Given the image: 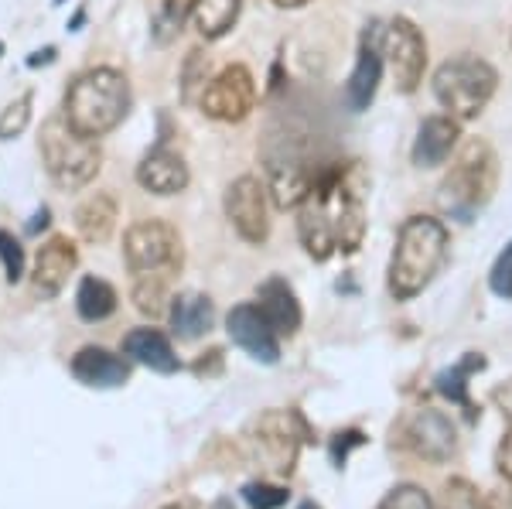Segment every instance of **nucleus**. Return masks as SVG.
Listing matches in <instances>:
<instances>
[{"label": "nucleus", "instance_id": "1", "mask_svg": "<svg viewBox=\"0 0 512 509\" xmlns=\"http://www.w3.org/2000/svg\"><path fill=\"white\" fill-rule=\"evenodd\" d=\"M366 226V168L359 161L321 171L311 195L297 205V240L318 264L335 253H359Z\"/></svg>", "mask_w": 512, "mask_h": 509}, {"label": "nucleus", "instance_id": "2", "mask_svg": "<svg viewBox=\"0 0 512 509\" xmlns=\"http://www.w3.org/2000/svg\"><path fill=\"white\" fill-rule=\"evenodd\" d=\"M130 106H134V93H130V79L120 69L99 65L76 76L69 89H65L62 117L79 130L82 137L113 134L123 120H127Z\"/></svg>", "mask_w": 512, "mask_h": 509}, {"label": "nucleus", "instance_id": "3", "mask_svg": "<svg viewBox=\"0 0 512 509\" xmlns=\"http://www.w3.org/2000/svg\"><path fill=\"white\" fill-rule=\"evenodd\" d=\"M448 226L434 216H410L396 233V246L390 257V294L396 301H410L437 277V270L448 260Z\"/></svg>", "mask_w": 512, "mask_h": 509}, {"label": "nucleus", "instance_id": "4", "mask_svg": "<svg viewBox=\"0 0 512 509\" xmlns=\"http://www.w3.org/2000/svg\"><path fill=\"white\" fill-rule=\"evenodd\" d=\"M495 182H499V161L495 151L485 141L472 137L458 151L451 171L437 185V205L444 216L458 219V223H472L475 212L492 199Z\"/></svg>", "mask_w": 512, "mask_h": 509}, {"label": "nucleus", "instance_id": "5", "mask_svg": "<svg viewBox=\"0 0 512 509\" xmlns=\"http://www.w3.org/2000/svg\"><path fill=\"white\" fill-rule=\"evenodd\" d=\"M38 154L48 178L65 192L86 188L103 168V147L93 137H82L65 117H48L38 134Z\"/></svg>", "mask_w": 512, "mask_h": 509}, {"label": "nucleus", "instance_id": "6", "mask_svg": "<svg viewBox=\"0 0 512 509\" xmlns=\"http://www.w3.org/2000/svg\"><path fill=\"white\" fill-rule=\"evenodd\" d=\"M431 86L448 117L465 123L482 117V110L492 103L495 89H499V72L478 55H458V59L437 65Z\"/></svg>", "mask_w": 512, "mask_h": 509}, {"label": "nucleus", "instance_id": "7", "mask_svg": "<svg viewBox=\"0 0 512 509\" xmlns=\"http://www.w3.org/2000/svg\"><path fill=\"white\" fill-rule=\"evenodd\" d=\"M304 438H308V424L297 410H267L246 431V448L253 462L270 475H291Z\"/></svg>", "mask_w": 512, "mask_h": 509}, {"label": "nucleus", "instance_id": "8", "mask_svg": "<svg viewBox=\"0 0 512 509\" xmlns=\"http://www.w3.org/2000/svg\"><path fill=\"white\" fill-rule=\"evenodd\" d=\"M263 164H267L270 202L277 209H297L311 195V188H315L321 175L291 137H270L267 147H263Z\"/></svg>", "mask_w": 512, "mask_h": 509}, {"label": "nucleus", "instance_id": "9", "mask_svg": "<svg viewBox=\"0 0 512 509\" xmlns=\"http://www.w3.org/2000/svg\"><path fill=\"white\" fill-rule=\"evenodd\" d=\"M123 264L130 274H171L181 267V236L164 219H140L123 233Z\"/></svg>", "mask_w": 512, "mask_h": 509}, {"label": "nucleus", "instance_id": "10", "mask_svg": "<svg viewBox=\"0 0 512 509\" xmlns=\"http://www.w3.org/2000/svg\"><path fill=\"white\" fill-rule=\"evenodd\" d=\"M383 59L400 93H417L427 72V41L424 31L410 18H393L383 28Z\"/></svg>", "mask_w": 512, "mask_h": 509}, {"label": "nucleus", "instance_id": "11", "mask_svg": "<svg viewBox=\"0 0 512 509\" xmlns=\"http://www.w3.org/2000/svg\"><path fill=\"white\" fill-rule=\"evenodd\" d=\"M270 192L267 182H260L256 175H239L233 185L226 188V199H222V209H226L229 226L239 233V240L260 246L267 243L270 236Z\"/></svg>", "mask_w": 512, "mask_h": 509}, {"label": "nucleus", "instance_id": "12", "mask_svg": "<svg viewBox=\"0 0 512 509\" xmlns=\"http://www.w3.org/2000/svg\"><path fill=\"white\" fill-rule=\"evenodd\" d=\"M202 113L209 120H219V123H239L253 113L256 106V79L246 65H226L222 72H216L202 96Z\"/></svg>", "mask_w": 512, "mask_h": 509}, {"label": "nucleus", "instance_id": "13", "mask_svg": "<svg viewBox=\"0 0 512 509\" xmlns=\"http://www.w3.org/2000/svg\"><path fill=\"white\" fill-rule=\"evenodd\" d=\"M383 24L369 21L362 28L359 38V52H355V65L349 72V82H345V103H349L352 113L369 110V103L376 100L379 79H383Z\"/></svg>", "mask_w": 512, "mask_h": 509}, {"label": "nucleus", "instance_id": "14", "mask_svg": "<svg viewBox=\"0 0 512 509\" xmlns=\"http://www.w3.org/2000/svg\"><path fill=\"white\" fill-rule=\"evenodd\" d=\"M226 328H229V339H233L246 356H253L256 363L274 366L280 359V335L274 332V325L263 318L256 301H246V305H236L229 311Z\"/></svg>", "mask_w": 512, "mask_h": 509}, {"label": "nucleus", "instance_id": "15", "mask_svg": "<svg viewBox=\"0 0 512 509\" xmlns=\"http://www.w3.org/2000/svg\"><path fill=\"white\" fill-rule=\"evenodd\" d=\"M79 267V250L69 236L55 233L38 246L35 270H31V287L41 301H52L62 294V287L69 284L72 270Z\"/></svg>", "mask_w": 512, "mask_h": 509}, {"label": "nucleus", "instance_id": "16", "mask_svg": "<svg viewBox=\"0 0 512 509\" xmlns=\"http://www.w3.org/2000/svg\"><path fill=\"white\" fill-rule=\"evenodd\" d=\"M403 438H407V445L414 448L424 462H434V465L448 462L454 451H458V431H454L451 417L434 407L417 410L407 421V428H403Z\"/></svg>", "mask_w": 512, "mask_h": 509}, {"label": "nucleus", "instance_id": "17", "mask_svg": "<svg viewBox=\"0 0 512 509\" xmlns=\"http://www.w3.org/2000/svg\"><path fill=\"white\" fill-rule=\"evenodd\" d=\"M188 182H192V175H188V164L181 158L178 151H171V147H154L151 154H144L137 164V185L144 188V192L151 195H161V199H168V195H178L185 192Z\"/></svg>", "mask_w": 512, "mask_h": 509}, {"label": "nucleus", "instance_id": "18", "mask_svg": "<svg viewBox=\"0 0 512 509\" xmlns=\"http://www.w3.org/2000/svg\"><path fill=\"white\" fill-rule=\"evenodd\" d=\"M69 369L82 387H93V390H117L130 380V359L117 356V352L103 346H82L72 356Z\"/></svg>", "mask_w": 512, "mask_h": 509}, {"label": "nucleus", "instance_id": "19", "mask_svg": "<svg viewBox=\"0 0 512 509\" xmlns=\"http://www.w3.org/2000/svg\"><path fill=\"white\" fill-rule=\"evenodd\" d=\"M458 137H461V120L448 117V113H434V117H427L417 127L410 158H414L417 168H437V164H444L454 154Z\"/></svg>", "mask_w": 512, "mask_h": 509}, {"label": "nucleus", "instance_id": "20", "mask_svg": "<svg viewBox=\"0 0 512 509\" xmlns=\"http://www.w3.org/2000/svg\"><path fill=\"white\" fill-rule=\"evenodd\" d=\"M123 356H127L130 363H140L161 376H171L181 369V359L175 346H171V339L161 328H151V325L134 328V332L123 335Z\"/></svg>", "mask_w": 512, "mask_h": 509}, {"label": "nucleus", "instance_id": "21", "mask_svg": "<svg viewBox=\"0 0 512 509\" xmlns=\"http://www.w3.org/2000/svg\"><path fill=\"white\" fill-rule=\"evenodd\" d=\"M256 308L263 311V318H267L270 325H274V332L280 339H291L297 335V328H301V305H297V294L294 287L284 281V277H270V281H263L256 287Z\"/></svg>", "mask_w": 512, "mask_h": 509}, {"label": "nucleus", "instance_id": "22", "mask_svg": "<svg viewBox=\"0 0 512 509\" xmlns=\"http://www.w3.org/2000/svg\"><path fill=\"white\" fill-rule=\"evenodd\" d=\"M168 315H171V332H175L181 342H195L209 332L212 322H216V305H212V298L202 291H181L178 298H171Z\"/></svg>", "mask_w": 512, "mask_h": 509}, {"label": "nucleus", "instance_id": "23", "mask_svg": "<svg viewBox=\"0 0 512 509\" xmlns=\"http://www.w3.org/2000/svg\"><path fill=\"white\" fill-rule=\"evenodd\" d=\"M120 209L110 192H96L76 209V229L86 243H106L117 229Z\"/></svg>", "mask_w": 512, "mask_h": 509}, {"label": "nucleus", "instance_id": "24", "mask_svg": "<svg viewBox=\"0 0 512 509\" xmlns=\"http://www.w3.org/2000/svg\"><path fill=\"white\" fill-rule=\"evenodd\" d=\"M239 11H243V0H198L195 4V31L205 41H219L233 31V24L239 21Z\"/></svg>", "mask_w": 512, "mask_h": 509}, {"label": "nucleus", "instance_id": "25", "mask_svg": "<svg viewBox=\"0 0 512 509\" xmlns=\"http://www.w3.org/2000/svg\"><path fill=\"white\" fill-rule=\"evenodd\" d=\"M478 369H485V356H482V352H468L461 363H454L451 369L437 373V390H441L451 404L465 407V414L472 417V421L478 417V410L472 404V397H468V380H472V373H478Z\"/></svg>", "mask_w": 512, "mask_h": 509}, {"label": "nucleus", "instance_id": "26", "mask_svg": "<svg viewBox=\"0 0 512 509\" xmlns=\"http://www.w3.org/2000/svg\"><path fill=\"white\" fill-rule=\"evenodd\" d=\"M117 291L113 284H106L103 277H82L76 291V311L82 322H106V318L117 311Z\"/></svg>", "mask_w": 512, "mask_h": 509}, {"label": "nucleus", "instance_id": "27", "mask_svg": "<svg viewBox=\"0 0 512 509\" xmlns=\"http://www.w3.org/2000/svg\"><path fill=\"white\" fill-rule=\"evenodd\" d=\"M212 82V59L202 48H192L181 62V103L198 106Z\"/></svg>", "mask_w": 512, "mask_h": 509}, {"label": "nucleus", "instance_id": "28", "mask_svg": "<svg viewBox=\"0 0 512 509\" xmlns=\"http://www.w3.org/2000/svg\"><path fill=\"white\" fill-rule=\"evenodd\" d=\"M195 4L198 0H161L158 14H154V24H151V35L158 45H171L181 28H185V21L195 14Z\"/></svg>", "mask_w": 512, "mask_h": 509}, {"label": "nucleus", "instance_id": "29", "mask_svg": "<svg viewBox=\"0 0 512 509\" xmlns=\"http://www.w3.org/2000/svg\"><path fill=\"white\" fill-rule=\"evenodd\" d=\"M134 308L140 315L147 318H158L164 315V301H168V291H164V274H144L137 277V287H134Z\"/></svg>", "mask_w": 512, "mask_h": 509}, {"label": "nucleus", "instance_id": "30", "mask_svg": "<svg viewBox=\"0 0 512 509\" xmlns=\"http://www.w3.org/2000/svg\"><path fill=\"white\" fill-rule=\"evenodd\" d=\"M31 103H35V96L21 93L18 100L7 103L4 110H0V141H14V137H21L24 130H28V123H31Z\"/></svg>", "mask_w": 512, "mask_h": 509}, {"label": "nucleus", "instance_id": "31", "mask_svg": "<svg viewBox=\"0 0 512 509\" xmlns=\"http://www.w3.org/2000/svg\"><path fill=\"white\" fill-rule=\"evenodd\" d=\"M376 509H437V506L420 486H414V482H403V486H393L390 492H386Z\"/></svg>", "mask_w": 512, "mask_h": 509}, {"label": "nucleus", "instance_id": "32", "mask_svg": "<svg viewBox=\"0 0 512 509\" xmlns=\"http://www.w3.org/2000/svg\"><path fill=\"white\" fill-rule=\"evenodd\" d=\"M0 264H4L7 284H18L24 277V246L7 229H0Z\"/></svg>", "mask_w": 512, "mask_h": 509}, {"label": "nucleus", "instance_id": "33", "mask_svg": "<svg viewBox=\"0 0 512 509\" xmlns=\"http://www.w3.org/2000/svg\"><path fill=\"white\" fill-rule=\"evenodd\" d=\"M441 509H489V506H485V499L478 496V489L472 486V482L451 479L448 489H444Z\"/></svg>", "mask_w": 512, "mask_h": 509}, {"label": "nucleus", "instance_id": "34", "mask_svg": "<svg viewBox=\"0 0 512 509\" xmlns=\"http://www.w3.org/2000/svg\"><path fill=\"white\" fill-rule=\"evenodd\" d=\"M243 499L250 503V509H280L287 503V489L274 486V482H250V486H243Z\"/></svg>", "mask_w": 512, "mask_h": 509}, {"label": "nucleus", "instance_id": "35", "mask_svg": "<svg viewBox=\"0 0 512 509\" xmlns=\"http://www.w3.org/2000/svg\"><path fill=\"white\" fill-rule=\"evenodd\" d=\"M489 287H492V294L512 301V240L506 243V250L495 257V264L489 270Z\"/></svg>", "mask_w": 512, "mask_h": 509}, {"label": "nucleus", "instance_id": "36", "mask_svg": "<svg viewBox=\"0 0 512 509\" xmlns=\"http://www.w3.org/2000/svg\"><path fill=\"white\" fill-rule=\"evenodd\" d=\"M495 465H499V472L506 475V482L512 486V428L506 431V438L499 441V455H495Z\"/></svg>", "mask_w": 512, "mask_h": 509}, {"label": "nucleus", "instance_id": "37", "mask_svg": "<svg viewBox=\"0 0 512 509\" xmlns=\"http://www.w3.org/2000/svg\"><path fill=\"white\" fill-rule=\"evenodd\" d=\"M485 506L489 509H512V492H506V489L489 492V496H485Z\"/></svg>", "mask_w": 512, "mask_h": 509}, {"label": "nucleus", "instance_id": "38", "mask_svg": "<svg viewBox=\"0 0 512 509\" xmlns=\"http://www.w3.org/2000/svg\"><path fill=\"white\" fill-rule=\"evenodd\" d=\"M335 458H345V448H342V434H335ZM345 445H362V434L359 431H349V441Z\"/></svg>", "mask_w": 512, "mask_h": 509}, {"label": "nucleus", "instance_id": "39", "mask_svg": "<svg viewBox=\"0 0 512 509\" xmlns=\"http://www.w3.org/2000/svg\"><path fill=\"white\" fill-rule=\"evenodd\" d=\"M38 226H41V229L48 226V209H45V205H41V209L35 212V223H31L28 229H31V233H38Z\"/></svg>", "mask_w": 512, "mask_h": 509}, {"label": "nucleus", "instance_id": "40", "mask_svg": "<svg viewBox=\"0 0 512 509\" xmlns=\"http://www.w3.org/2000/svg\"><path fill=\"white\" fill-rule=\"evenodd\" d=\"M308 0H274V7H280V11H297V7H304Z\"/></svg>", "mask_w": 512, "mask_h": 509}, {"label": "nucleus", "instance_id": "41", "mask_svg": "<svg viewBox=\"0 0 512 509\" xmlns=\"http://www.w3.org/2000/svg\"><path fill=\"white\" fill-rule=\"evenodd\" d=\"M164 509H205V506H198V503H171V506H164Z\"/></svg>", "mask_w": 512, "mask_h": 509}, {"label": "nucleus", "instance_id": "42", "mask_svg": "<svg viewBox=\"0 0 512 509\" xmlns=\"http://www.w3.org/2000/svg\"><path fill=\"white\" fill-rule=\"evenodd\" d=\"M297 509H321V506H318V503H301Z\"/></svg>", "mask_w": 512, "mask_h": 509}]
</instances>
